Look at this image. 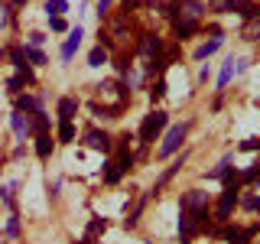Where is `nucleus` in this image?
I'll return each mask as SVG.
<instances>
[{
	"label": "nucleus",
	"mask_w": 260,
	"mask_h": 244,
	"mask_svg": "<svg viewBox=\"0 0 260 244\" xmlns=\"http://www.w3.org/2000/svg\"><path fill=\"white\" fill-rule=\"evenodd\" d=\"M16 4H23V0H16Z\"/></svg>",
	"instance_id": "72a5a7b5"
},
{
	"label": "nucleus",
	"mask_w": 260,
	"mask_h": 244,
	"mask_svg": "<svg viewBox=\"0 0 260 244\" xmlns=\"http://www.w3.org/2000/svg\"><path fill=\"white\" fill-rule=\"evenodd\" d=\"M7 231L16 234V231H20V222H16V218H10V222H7Z\"/></svg>",
	"instance_id": "c756f323"
},
{
	"label": "nucleus",
	"mask_w": 260,
	"mask_h": 244,
	"mask_svg": "<svg viewBox=\"0 0 260 244\" xmlns=\"http://www.w3.org/2000/svg\"><path fill=\"white\" fill-rule=\"evenodd\" d=\"M179 166H182V160H176V163H173V166H169V169H166V173H162V182H166V179H173Z\"/></svg>",
	"instance_id": "5701e85b"
},
{
	"label": "nucleus",
	"mask_w": 260,
	"mask_h": 244,
	"mask_svg": "<svg viewBox=\"0 0 260 244\" xmlns=\"http://www.w3.org/2000/svg\"><path fill=\"white\" fill-rule=\"evenodd\" d=\"M176 33H179V36H192V33H195V23H185V20H179V26H176Z\"/></svg>",
	"instance_id": "f3484780"
},
{
	"label": "nucleus",
	"mask_w": 260,
	"mask_h": 244,
	"mask_svg": "<svg viewBox=\"0 0 260 244\" xmlns=\"http://www.w3.org/2000/svg\"><path fill=\"white\" fill-rule=\"evenodd\" d=\"M36 153H39V157H49V153H52V137H46V134H39V143H36Z\"/></svg>",
	"instance_id": "9d476101"
},
{
	"label": "nucleus",
	"mask_w": 260,
	"mask_h": 244,
	"mask_svg": "<svg viewBox=\"0 0 260 244\" xmlns=\"http://www.w3.org/2000/svg\"><path fill=\"white\" fill-rule=\"evenodd\" d=\"M75 108H78V104L72 101V98H62V101H59V117H62V120H72Z\"/></svg>",
	"instance_id": "6e6552de"
},
{
	"label": "nucleus",
	"mask_w": 260,
	"mask_h": 244,
	"mask_svg": "<svg viewBox=\"0 0 260 244\" xmlns=\"http://www.w3.org/2000/svg\"><path fill=\"white\" fill-rule=\"evenodd\" d=\"M32 127H36V130H39V134H43V130L49 127V120H46V114H39V117H36V124H32Z\"/></svg>",
	"instance_id": "a878e982"
},
{
	"label": "nucleus",
	"mask_w": 260,
	"mask_h": 244,
	"mask_svg": "<svg viewBox=\"0 0 260 244\" xmlns=\"http://www.w3.org/2000/svg\"><path fill=\"white\" fill-rule=\"evenodd\" d=\"M241 146H244V150H260V137H254V140H244Z\"/></svg>",
	"instance_id": "bb28decb"
},
{
	"label": "nucleus",
	"mask_w": 260,
	"mask_h": 244,
	"mask_svg": "<svg viewBox=\"0 0 260 244\" xmlns=\"http://www.w3.org/2000/svg\"><path fill=\"white\" fill-rule=\"evenodd\" d=\"M260 13V7H254V4H244L241 7V16H257Z\"/></svg>",
	"instance_id": "4be33fe9"
},
{
	"label": "nucleus",
	"mask_w": 260,
	"mask_h": 244,
	"mask_svg": "<svg viewBox=\"0 0 260 244\" xmlns=\"http://www.w3.org/2000/svg\"><path fill=\"white\" fill-rule=\"evenodd\" d=\"M81 244H91V241H81Z\"/></svg>",
	"instance_id": "473e14b6"
},
{
	"label": "nucleus",
	"mask_w": 260,
	"mask_h": 244,
	"mask_svg": "<svg viewBox=\"0 0 260 244\" xmlns=\"http://www.w3.org/2000/svg\"><path fill=\"white\" fill-rule=\"evenodd\" d=\"M221 238H224V241H234V244H244V241H247V234L238 231V228H224V231H221Z\"/></svg>",
	"instance_id": "1a4fd4ad"
},
{
	"label": "nucleus",
	"mask_w": 260,
	"mask_h": 244,
	"mask_svg": "<svg viewBox=\"0 0 260 244\" xmlns=\"http://www.w3.org/2000/svg\"><path fill=\"white\" fill-rule=\"evenodd\" d=\"M88 146H94V150L108 153V150H111V137L101 134V130H88Z\"/></svg>",
	"instance_id": "20e7f679"
},
{
	"label": "nucleus",
	"mask_w": 260,
	"mask_h": 244,
	"mask_svg": "<svg viewBox=\"0 0 260 244\" xmlns=\"http://www.w3.org/2000/svg\"><path fill=\"white\" fill-rule=\"evenodd\" d=\"M162 92H166V81H162V78H159V81H156V88H153V98H159Z\"/></svg>",
	"instance_id": "c85d7f7f"
},
{
	"label": "nucleus",
	"mask_w": 260,
	"mask_h": 244,
	"mask_svg": "<svg viewBox=\"0 0 260 244\" xmlns=\"http://www.w3.org/2000/svg\"><path fill=\"white\" fill-rule=\"evenodd\" d=\"M231 75H234V59L231 62H224V69H221V75H218V85H228V81H231Z\"/></svg>",
	"instance_id": "ddd939ff"
},
{
	"label": "nucleus",
	"mask_w": 260,
	"mask_h": 244,
	"mask_svg": "<svg viewBox=\"0 0 260 244\" xmlns=\"http://www.w3.org/2000/svg\"><path fill=\"white\" fill-rule=\"evenodd\" d=\"M59 137H62L65 143H69V140H75V127H72L69 120H62V127H59Z\"/></svg>",
	"instance_id": "2eb2a0df"
},
{
	"label": "nucleus",
	"mask_w": 260,
	"mask_h": 244,
	"mask_svg": "<svg viewBox=\"0 0 260 244\" xmlns=\"http://www.w3.org/2000/svg\"><path fill=\"white\" fill-rule=\"evenodd\" d=\"M29 43H32V46H36V49H39V46H43V43H46V36H43V33H32V36H29Z\"/></svg>",
	"instance_id": "cd10ccee"
},
{
	"label": "nucleus",
	"mask_w": 260,
	"mask_h": 244,
	"mask_svg": "<svg viewBox=\"0 0 260 244\" xmlns=\"http://www.w3.org/2000/svg\"><path fill=\"white\" fill-rule=\"evenodd\" d=\"M218 46H221V36H215L211 43H205V46H199V49H195V59H208V55L215 52Z\"/></svg>",
	"instance_id": "0eeeda50"
},
{
	"label": "nucleus",
	"mask_w": 260,
	"mask_h": 244,
	"mask_svg": "<svg viewBox=\"0 0 260 244\" xmlns=\"http://www.w3.org/2000/svg\"><path fill=\"white\" fill-rule=\"evenodd\" d=\"M23 55H29V59H32V62H36V65H43V62H46V55H43V52H39V49H36V46H29V49H26V52H23Z\"/></svg>",
	"instance_id": "aec40b11"
},
{
	"label": "nucleus",
	"mask_w": 260,
	"mask_h": 244,
	"mask_svg": "<svg viewBox=\"0 0 260 244\" xmlns=\"http://www.w3.org/2000/svg\"><path fill=\"white\" fill-rule=\"evenodd\" d=\"M16 108H20V111H36V98L20 95V98H16Z\"/></svg>",
	"instance_id": "4468645a"
},
{
	"label": "nucleus",
	"mask_w": 260,
	"mask_h": 244,
	"mask_svg": "<svg viewBox=\"0 0 260 244\" xmlns=\"http://www.w3.org/2000/svg\"><path fill=\"white\" fill-rule=\"evenodd\" d=\"M120 173H124V169H120L117 163H114V166L108 169V173H104V182H117V179H120Z\"/></svg>",
	"instance_id": "6ab92c4d"
},
{
	"label": "nucleus",
	"mask_w": 260,
	"mask_h": 244,
	"mask_svg": "<svg viewBox=\"0 0 260 244\" xmlns=\"http://www.w3.org/2000/svg\"><path fill=\"white\" fill-rule=\"evenodd\" d=\"M49 23H52V29H55V33H62V29H65V20H62V16H49Z\"/></svg>",
	"instance_id": "b1692460"
},
{
	"label": "nucleus",
	"mask_w": 260,
	"mask_h": 244,
	"mask_svg": "<svg viewBox=\"0 0 260 244\" xmlns=\"http://www.w3.org/2000/svg\"><path fill=\"white\" fill-rule=\"evenodd\" d=\"M137 4H140V0H124V7H127V10H130V7H137Z\"/></svg>",
	"instance_id": "2f4dec72"
},
{
	"label": "nucleus",
	"mask_w": 260,
	"mask_h": 244,
	"mask_svg": "<svg viewBox=\"0 0 260 244\" xmlns=\"http://www.w3.org/2000/svg\"><path fill=\"white\" fill-rule=\"evenodd\" d=\"M88 65H104V49H101V46L91 49V55H88Z\"/></svg>",
	"instance_id": "a211bd4d"
},
{
	"label": "nucleus",
	"mask_w": 260,
	"mask_h": 244,
	"mask_svg": "<svg viewBox=\"0 0 260 244\" xmlns=\"http://www.w3.org/2000/svg\"><path fill=\"white\" fill-rule=\"evenodd\" d=\"M13 130H16V137H26L29 124H26V117H23V114H13Z\"/></svg>",
	"instance_id": "f8f14e48"
},
{
	"label": "nucleus",
	"mask_w": 260,
	"mask_h": 244,
	"mask_svg": "<svg viewBox=\"0 0 260 244\" xmlns=\"http://www.w3.org/2000/svg\"><path fill=\"white\" fill-rule=\"evenodd\" d=\"M130 163H134V157H130V153H120L117 166H120V169H130Z\"/></svg>",
	"instance_id": "393cba45"
},
{
	"label": "nucleus",
	"mask_w": 260,
	"mask_h": 244,
	"mask_svg": "<svg viewBox=\"0 0 260 244\" xmlns=\"http://www.w3.org/2000/svg\"><path fill=\"white\" fill-rule=\"evenodd\" d=\"M46 10H49V16H62L65 10H69V4H65V0H49Z\"/></svg>",
	"instance_id": "9b49d317"
},
{
	"label": "nucleus",
	"mask_w": 260,
	"mask_h": 244,
	"mask_svg": "<svg viewBox=\"0 0 260 244\" xmlns=\"http://www.w3.org/2000/svg\"><path fill=\"white\" fill-rule=\"evenodd\" d=\"M78 43H81V26H75L69 33V39H65V46H62V59H72L75 49H78Z\"/></svg>",
	"instance_id": "39448f33"
},
{
	"label": "nucleus",
	"mask_w": 260,
	"mask_h": 244,
	"mask_svg": "<svg viewBox=\"0 0 260 244\" xmlns=\"http://www.w3.org/2000/svg\"><path fill=\"white\" fill-rule=\"evenodd\" d=\"M202 10H205V7L199 4V0H185L182 4V16H185V23H195L202 16Z\"/></svg>",
	"instance_id": "423d86ee"
},
{
	"label": "nucleus",
	"mask_w": 260,
	"mask_h": 244,
	"mask_svg": "<svg viewBox=\"0 0 260 244\" xmlns=\"http://www.w3.org/2000/svg\"><path fill=\"white\" fill-rule=\"evenodd\" d=\"M205 202H208V195L205 192H199V189H192L189 195L182 199V208H192V211H202L205 208Z\"/></svg>",
	"instance_id": "7ed1b4c3"
},
{
	"label": "nucleus",
	"mask_w": 260,
	"mask_h": 244,
	"mask_svg": "<svg viewBox=\"0 0 260 244\" xmlns=\"http://www.w3.org/2000/svg\"><path fill=\"white\" fill-rule=\"evenodd\" d=\"M108 7H111V0H98V10H101V13L108 10Z\"/></svg>",
	"instance_id": "7c9ffc66"
},
{
	"label": "nucleus",
	"mask_w": 260,
	"mask_h": 244,
	"mask_svg": "<svg viewBox=\"0 0 260 244\" xmlns=\"http://www.w3.org/2000/svg\"><path fill=\"white\" fill-rule=\"evenodd\" d=\"M182 137H185V124H176V127H169V134H166V140L159 143V157H173V153L182 146Z\"/></svg>",
	"instance_id": "f257e3e1"
},
{
	"label": "nucleus",
	"mask_w": 260,
	"mask_h": 244,
	"mask_svg": "<svg viewBox=\"0 0 260 244\" xmlns=\"http://www.w3.org/2000/svg\"><path fill=\"white\" fill-rule=\"evenodd\" d=\"M244 208L257 211V208H260V199H257V195H247V199H244Z\"/></svg>",
	"instance_id": "412c9836"
},
{
	"label": "nucleus",
	"mask_w": 260,
	"mask_h": 244,
	"mask_svg": "<svg viewBox=\"0 0 260 244\" xmlns=\"http://www.w3.org/2000/svg\"><path fill=\"white\" fill-rule=\"evenodd\" d=\"M143 52H150V55L159 52V39H156V36H146V39H143Z\"/></svg>",
	"instance_id": "dca6fc26"
},
{
	"label": "nucleus",
	"mask_w": 260,
	"mask_h": 244,
	"mask_svg": "<svg viewBox=\"0 0 260 244\" xmlns=\"http://www.w3.org/2000/svg\"><path fill=\"white\" fill-rule=\"evenodd\" d=\"M162 127H166V114H162V111L146 114V120H143V127H140V140H153Z\"/></svg>",
	"instance_id": "f03ea898"
}]
</instances>
